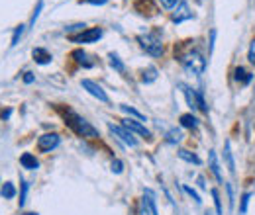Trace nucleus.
<instances>
[{"mask_svg": "<svg viewBox=\"0 0 255 215\" xmlns=\"http://www.w3.org/2000/svg\"><path fill=\"white\" fill-rule=\"evenodd\" d=\"M61 114H63V118H65V123H67L79 137H89V139L98 137V131H96L95 127L87 122L83 116H79L77 112H73V110H61Z\"/></svg>", "mask_w": 255, "mask_h": 215, "instance_id": "f257e3e1", "label": "nucleus"}, {"mask_svg": "<svg viewBox=\"0 0 255 215\" xmlns=\"http://www.w3.org/2000/svg\"><path fill=\"white\" fill-rule=\"evenodd\" d=\"M179 63L191 74H202L206 71V59L198 51H192V49L187 51V53H183V55H179Z\"/></svg>", "mask_w": 255, "mask_h": 215, "instance_id": "f03ea898", "label": "nucleus"}, {"mask_svg": "<svg viewBox=\"0 0 255 215\" xmlns=\"http://www.w3.org/2000/svg\"><path fill=\"white\" fill-rule=\"evenodd\" d=\"M141 49L145 53H149L151 57H161L163 55V41H161L159 31H151V33H143L137 37Z\"/></svg>", "mask_w": 255, "mask_h": 215, "instance_id": "7ed1b4c3", "label": "nucleus"}, {"mask_svg": "<svg viewBox=\"0 0 255 215\" xmlns=\"http://www.w3.org/2000/svg\"><path fill=\"white\" fill-rule=\"evenodd\" d=\"M108 129L124 143V145H128V147H137V139L133 137V133L129 131V129H126L122 123L120 125H114V123H108Z\"/></svg>", "mask_w": 255, "mask_h": 215, "instance_id": "20e7f679", "label": "nucleus"}, {"mask_svg": "<svg viewBox=\"0 0 255 215\" xmlns=\"http://www.w3.org/2000/svg\"><path fill=\"white\" fill-rule=\"evenodd\" d=\"M102 37V30L100 28H89V30H83L79 35H69V39L73 43H95Z\"/></svg>", "mask_w": 255, "mask_h": 215, "instance_id": "39448f33", "label": "nucleus"}, {"mask_svg": "<svg viewBox=\"0 0 255 215\" xmlns=\"http://www.w3.org/2000/svg\"><path fill=\"white\" fill-rule=\"evenodd\" d=\"M59 143H61V137H59L57 133H43V135L37 139V149H39L41 153H49V151H53Z\"/></svg>", "mask_w": 255, "mask_h": 215, "instance_id": "423d86ee", "label": "nucleus"}, {"mask_svg": "<svg viewBox=\"0 0 255 215\" xmlns=\"http://www.w3.org/2000/svg\"><path fill=\"white\" fill-rule=\"evenodd\" d=\"M81 86H83L87 92L91 94V96H95L96 100H100V102H104V104H108V102H110L108 94L104 92V88H102L100 84H96L95 80H91V78H85V80L81 82Z\"/></svg>", "mask_w": 255, "mask_h": 215, "instance_id": "0eeeda50", "label": "nucleus"}, {"mask_svg": "<svg viewBox=\"0 0 255 215\" xmlns=\"http://www.w3.org/2000/svg\"><path fill=\"white\" fill-rule=\"evenodd\" d=\"M192 18V12L191 8H189V4L187 2H179V6H177V10L173 12V22L175 24H181V22H185V20H191Z\"/></svg>", "mask_w": 255, "mask_h": 215, "instance_id": "6e6552de", "label": "nucleus"}, {"mask_svg": "<svg viewBox=\"0 0 255 215\" xmlns=\"http://www.w3.org/2000/svg\"><path fill=\"white\" fill-rule=\"evenodd\" d=\"M122 125L126 127V129H129L131 133H137V135H141V137H151V133L141 125V122H133V120H129V118H126V120H122Z\"/></svg>", "mask_w": 255, "mask_h": 215, "instance_id": "1a4fd4ad", "label": "nucleus"}, {"mask_svg": "<svg viewBox=\"0 0 255 215\" xmlns=\"http://www.w3.org/2000/svg\"><path fill=\"white\" fill-rule=\"evenodd\" d=\"M51 53L49 51H45L43 47H37V49H33V61L37 63V65H47V63H51Z\"/></svg>", "mask_w": 255, "mask_h": 215, "instance_id": "9d476101", "label": "nucleus"}, {"mask_svg": "<svg viewBox=\"0 0 255 215\" xmlns=\"http://www.w3.org/2000/svg\"><path fill=\"white\" fill-rule=\"evenodd\" d=\"M179 88H181V90H183V94H185L189 108H191V110H196V108H198V102H196V92H194L192 88H189L187 84H179Z\"/></svg>", "mask_w": 255, "mask_h": 215, "instance_id": "9b49d317", "label": "nucleus"}, {"mask_svg": "<svg viewBox=\"0 0 255 215\" xmlns=\"http://www.w3.org/2000/svg\"><path fill=\"white\" fill-rule=\"evenodd\" d=\"M20 164H22L24 168H28V170H35V168H39V162H37V158H35L32 153L22 154V156H20Z\"/></svg>", "mask_w": 255, "mask_h": 215, "instance_id": "f8f14e48", "label": "nucleus"}, {"mask_svg": "<svg viewBox=\"0 0 255 215\" xmlns=\"http://www.w3.org/2000/svg\"><path fill=\"white\" fill-rule=\"evenodd\" d=\"M143 202L147 204V208H149V212H151V215H159V212H157V204H155V194H153V190H145L143 192Z\"/></svg>", "mask_w": 255, "mask_h": 215, "instance_id": "ddd939ff", "label": "nucleus"}, {"mask_svg": "<svg viewBox=\"0 0 255 215\" xmlns=\"http://www.w3.org/2000/svg\"><path fill=\"white\" fill-rule=\"evenodd\" d=\"M208 160H210V170H212V174L216 176V180L218 182H222V172H220V164H218V156L214 151H210L208 154Z\"/></svg>", "mask_w": 255, "mask_h": 215, "instance_id": "4468645a", "label": "nucleus"}, {"mask_svg": "<svg viewBox=\"0 0 255 215\" xmlns=\"http://www.w3.org/2000/svg\"><path fill=\"white\" fill-rule=\"evenodd\" d=\"M71 55H73L75 61L79 63V65H83L85 69H91V67H93V61H89V55H87L83 49H75Z\"/></svg>", "mask_w": 255, "mask_h": 215, "instance_id": "2eb2a0df", "label": "nucleus"}, {"mask_svg": "<svg viewBox=\"0 0 255 215\" xmlns=\"http://www.w3.org/2000/svg\"><path fill=\"white\" fill-rule=\"evenodd\" d=\"M236 80L242 82V84H250V82L254 80V74L248 72L244 67H238V69H236Z\"/></svg>", "mask_w": 255, "mask_h": 215, "instance_id": "dca6fc26", "label": "nucleus"}, {"mask_svg": "<svg viewBox=\"0 0 255 215\" xmlns=\"http://www.w3.org/2000/svg\"><path fill=\"white\" fill-rule=\"evenodd\" d=\"M224 158H226V164H228V170L232 174H236V162H234V154L230 149V141H226V147H224Z\"/></svg>", "mask_w": 255, "mask_h": 215, "instance_id": "f3484780", "label": "nucleus"}, {"mask_svg": "<svg viewBox=\"0 0 255 215\" xmlns=\"http://www.w3.org/2000/svg\"><path fill=\"white\" fill-rule=\"evenodd\" d=\"M141 80H143V84H151L153 80H157V69H155V67H147V69L143 71Z\"/></svg>", "mask_w": 255, "mask_h": 215, "instance_id": "a211bd4d", "label": "nucleus"}, {"mask_svg": "<svg viewBox=\"0 0 255 215\" xmlns=\"http://www.w3.org/2000/svg\"><path fill=\"white\" fill-rule=\"evenodd\" d=\"M179 156H181L183 160H187V162H191V164H200V162H202L198 154L191 153V151H187V149H181V151H179Z\"/></svg>", "mask_w": 255, "mask_h": 215, "instance_id": "6ab92c4d", "label": "nucleus"}, {"mask_svg": "<svg viewBox=\"0 0 255 215\" xmlns=\"http://www.w3.org/2000/svg\"><path fill=\"white\" fill-rule=\"evenodd\" d=\"M120 110L124 112V114H128L129 118H135V120H139V122H145V116L143 114H139L135 108H131V106H126V104H122L120 106Z\"/></svg>", "mask_w": 255, "mask_h": 215, "instance_id": "aec40b11", "label": "nucleus"}, {"mask_svg": "<svg viewBox=\"0 0 255 215\" xmlns=\"http://www.w3.org/2000/svg\"><path fill=\"white\" fill-rule=\"evenodd\" d=\"M179 122H181L183 127H189V129H194V127L198 125V120H196L192 114H183V116L179 118Z\"/></svg>", "mask_w": 255, "mask_h": 215, "instance_id": "412c9836", "label": "nucleus"}, {"mask_svg": "<svg viewBox=\"0 0 255 215\" xmlns=\"http://www.w3.org/2000/svg\"><path fill=\"white\" fill-rule=\"evenodd\" d=\"M165 141H167V143H173V145H175V143H181V141H183V133H181L179 129H169Z\"/></svg>", "mask_w": 255, "mask_h": 215, "instance_id": "4be33fe9", "label": "nucleus"}, {"mask_svg": "<svg viewBox=\"0 0 255 215\" xmlns=\"http://www.w3.org/2000/svg\"><path fill=\"white\" fill-rule=\"evenodd\" d=\"M108 59H110V67H112L114 71L124 72V69H126V67H124V63L120 61V57H118L116 53H110V55H108Z\"/></svg>", "mask_w": 255, "mask_h": 215, "instance_id": "5701e85b", "label": "nucleus"}, {"mask_svg": "<svg viewBox=\"0 0 255 215\" xmlns=\"http://www.w3.org/2000/svg\"><path fill=\"white\" fill-rule=\"evenodd\" d=\"M0 192H2V196H4L6 200H12V198L16 196V188H14V184H10V182H4Z\"/></svg>", "mask_w": 255, "mask_h": 215, "instance_id": "b1692460", "label": "nucleus"}, {"mask_svg": "<svg viewBox=\"0 0 255 215\" xmlns=\"http://www.w3.org/2000/svg\"><path fill=\"white\" fill-rule=\"evenodd\" d=\"M250 200H252V194H244V196H242V202H240V214H242V215L248 214V206H250Z\"/></svg>", "mask_w": 255, "mask_h": 215, "instance_id": "393cba45", "label": "nucleus"}, {"mask_svg": "<svg viewBox=\"0 0 255 215\" xmlns=\"http://www.w3.org/2000/svg\"><path fill=\"white\" fill-rule=\"evenodd\" d=\"M210 194H212V198H214V206H216V214H218V215H224V212H222V200H220V194H218V190H212Z\"/></svg>", "mask_w": 255, "mask_h": 215, "instance_id": "a878e982", "label": "nucleus"}, {"mask_svg": "<svg viewBox=\"0 0 255 215\" xmlns=\"http://www.w3.org/2000/svg\"><path fill=\"white\" fill-rule=\"evenodd\" d=\"M24 30H26V26H18V28L14 30V35H12V43H10L12 47H16V45H18V41H20V37L24 35Z\"/></svg>", "mask_w": 255, "mask_h": 215, "instance_id": "bb28decb", "label": "nucleus"}, {"mask_svg": "<svg viewBox=\"0 0 255 215\" xmlns=\"http://www.w3.org/2000/svg\"><path fill=\"white\" fill-rule=\"evenodd\" d=\"M181 0H159V4L165 8V10H171V8H177Z\"/></svg>", "mask_w": 255, "mask_h": 215, "instance_id": "cd10ccee", "label": "nucleus"}, {"mask_svg": "<svg viewBox=\"0 0 255 215\" xmlns=\"http://www.w3.org/2000/svg\"><path fill=\"white\" fill-rule=\"evenodd\" d=\"M183 190H185V192H187V194L191 196V198L194 200V202H196V204H200V202H202V200H200V196H198V194H196V192L192 190L191 186H183Z\"/></svg>", "mask_w": 255, "mask_h": 215, "instance_id": "c85d7f7f", "label": "nucleus"}, {"mask_svg": "<svg viewBox=\"0 0 255 215\" xmlns=\"http://www.w3.org/2000/svg\"><path fill=\"white\" fill-rule=\"evenodd\" d=\"M20 184H22V196H20V208L26 204V194H28V184H26V180H20Z\"/></svg>", "mask_w": 255, "mask_h": 215, "instance_id": "c756f323", "label": "nucleus"}, {"mask_svg": "<svg viewBox=\"0 0 255 215\" xmlns=\"http://www.w3.org/2000/svg\"><path fill=\"white\" fill-rule=\"evenodd\" d=\"M41 8H43V2H37V8L33 10L32 18H30V26H33V24H35V20H37V16H39V12H41Z\"/></svg>", "mask_w": 255, "mask_h": 215, "instance_id": "7c9ffc66", "label": "nucleus"}, {"mask_svg": "<svg viewBox=\"0 0 255 215\" xmlns=\"http://www.w3.org/2000/svg\"><path fill=\"white\" fill-rule=\"evenodd\" d=\"M248 59H250V63L252 65H255V39L250 43V51H248Z\"/></svg>", "mask_w": 255, "mask_h": 215, "instance_id": "2f4dec72", "label": "nucleus"}, {"mask_svg": "<svg viewBox=\"0 0 255 215\" xmlns=\"http://www.w3.org/2000/svg\"><path fill=\"white\" fill-rule=\"evenodd\" d=\"M122 170H124V164H122V160H112V172L120 174Z\"/></svg>", "mask_w": 255, "mask_h": 215, "instance_id": "473e14b6", "label": "nucleus"}, {"mask_svg": "<svg viewBox=\"0 0 255 215\" xmlns=\"http://www.w3.org/2000/svg\"><path fill=\"white\" fill-rule=\"evenodd\" d=\"M214 39H216V30L210 31V53L214 51Z\"/></svg>", "mask_w": 255, "mask_h": 215, "instance_id": "72a5a7b5", "label": "nucleus"}, {"mask_svg": "<svg viewBox=\"0 0 255 215\" xmlns=\"http://www.w3.org/2000/svg\"><path fill=\"white\" fill-rule=\"evenodd\" d=\"M108 0H81V4H106Z\"/></svg>", "mask_w": 255, "mask_h": 215, "instance_id": "f704fd0d", "label": "nucleus"}, {"mask_svg": "<svg viewBox=\"0 0 255 215\" xmlns=\"http://www.w3.org/2000/svg\"><path fill=\"white\" fill-rule=\"evenodd\" d=\"M24 82H26V84H32V82H33V74H32V72H26V76H24Z\"/></svg>", "mask_w": 255, "mask_h": 215, "instance_id": "c9c22d12", "label": "nucleus"}, {"mask_svg": "<svg viewBox=\"0 0 255 215\" xmlns=\"http://www.w3.org/2000/svg\"><path fill=\"white\" fill-rule=\"evenodd\" d=\"M226 188H228V196H230V206H234V192H232V186L228 184Z\"/></svg>", "mask_w": 255, "mask_h": 215, "instance_id": "e433bc0d", "label": "nucleus"}, {"mask_svg": "<svg viewBox=\"0 0 255 215\" xmlns=\"http://www.w3.org/2000/svg\"><path fill=\"white\" fill-rule=\"evenodd\" d=\"M24 215H39V214H33V212H30V214H24Z\"/></svg>", "mask_w": 255, "mask_h": 215, "instance_id": "4c0bfd02", "label": "nucleus"}]
</instances>
